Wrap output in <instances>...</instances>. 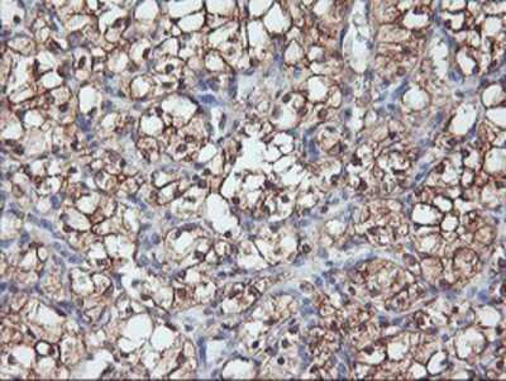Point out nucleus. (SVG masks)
<instances>
[{"instance_id":"1","label":"nucleus","mask_w":506,"mask_h":381,"mask_svg":"<svg viewBox=\"0 0 506 381\" xmlns=\"http://www.w3.org/2000/svg\"><path fill=\"white\" fill-rule=\"evenodd\" d=\"M476 262H477V256L473 253V251L463 249V251H460V253H457V257H456L455 261V266H457V269H460L462 272H466V270H468L469 267L473 266Z\"/></svg>"},{"instance_id":"2","label":"nucleus","mask_w":506,"mask_h":381,"mask_svg":"<svg viewBox=\"0 0 506 381\" xmlns=\"http://www.w3.org/2000/svg\"><path fill=\"white\" fill-rule=\"evenodd\" d=\"M410 296L408 291H401L389 301V308L394 310H404L410 305Z\"/></svg>"},{"instance_id":"3","label":"nucleus","mask_w":506,"mask_h":381,"mask_svg":"<svg viewBox=\"0 0 506 381\" xmlns=\"http://www.w3.org/2000/svg\"><path fill=\"white\" fill-rule=\"evenodd\" d=\"M51 200H52V204H53L54 208H58V203H57L58 200H57V198H56V196H52Z\"/></svg>"}]
</instances>
